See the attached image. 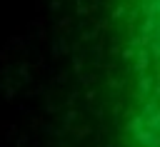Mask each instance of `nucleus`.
Wrapping results in <instances>:
<instances>
[{"label":"nucleus","mask_w":160,"mask_h":147,"mask_svg":"<svg viewBox=\"0 0 160 147\" xmlns=\"http://www.w3.org/2000/svg\"><path fill=\"white\" fill-rule=\"evenodd\" d=\"M140 37L148 57V75L152 82V117L160 132V0H138Z\"/></svg>","instance_id":"f257e3e1"}]
</instances>
